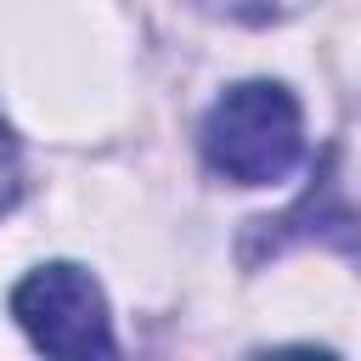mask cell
Returning a JSON list of instances; mask_svg holds the SVG:
<instances>
[{
    "mask_svg": "<svg viewBox=\"0 0 361 361\" xmlns=\"http://www.w3.org/2000/svg\"><path fill=\"white\" fill-rule=\"evenodd\" d=\"M203 164L231 186H276L305 158V113L288 85L243 79L214 96L197 124Z\"/></svg>",
    "mask_w": 361,
    "mask_h": 361,
    "instance_id": "cell-1",
    "label": "cell"
},
{
    "mask_svg": "<svg viewBox=\"0 0 361 361\" xmlns=\"http://www.w3.org/2000/svg\"><path fill=\"white\" fill-rule=\"evenodd\" d=\"M11 316L45 355H68L73 361V355H113L118 350L102 282L73 259L34 265L11 288Z\"/></svg>",
    "mask_w": 361,
    "mask_h": 361,
    "instance_id": "cell-2",
    "label": "cell"
},
{
    "mask_svg": "<svg viewBox=\"0 0 361 361\" xmlns=\"http://www.w3.org/2000/svg\"><path fill=\"white\" fill-rule=\"evenodd\" d=\"M305 237H322V243L344 248L350 259H361V214L344 209V197H338L333 152H327L322 175L310 180V192H305L288 214H276V220H248V237H243L237 254H243V265H259L265 254H282L288 243H305Z\"/></svg>",
    "mask_w": 361,
    "mask_h": 361,
    "instance_id": "cell-3",
    "label": "cell"
},
{
    "mask_svg": "<svg viewBox=\"0 0 361 361\" xmlns=\"http://www.w3.org/2000/svg\"><path fill=\"white\" fill-rule=\"evenodd\" d=\"M197 11L209 17H226V23H248V28H265V23H282L293 11H305L310 0H192Z\"/></svg>",
    "mask_w": 361,
    "mask_h": 361,
    "instance_id": "cell-4",
    "label": "cell"
},
{
    "mask_svg": "<svg viewBox=\"0 0 361 361\" xmlns=\"http://www.w3.org/2000/svg\"><path fill=\"white\" fill-rule=\"evenodd\" d=\"M17 197H23V152H17V141L0 118V220L17 209Z\"/></svg>",
    "mask_w": 361,
    "mask_h": 361,
    "instance_id": "cell-5",
    "label": "cell"
}]
</instances>
